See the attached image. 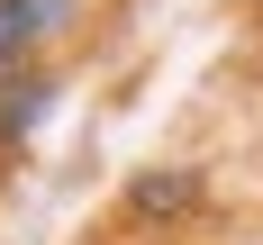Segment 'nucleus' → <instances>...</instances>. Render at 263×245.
Returning <instances> with one entry per match:
<instances>
[{"instance_id":"7ed1b4c3","label":"nucleus","mask_w":263,"mask_h":245,"mask_svg":"<svg viewBox=\"0 0 263 245\" xmlns=\"http://www.w3.org/2000/svg\"><path fill=\"white\" fill-rule=\"evenodd\" d=\"M182 200H191V182H182V173H163V182L145 173V182H136V209H182Z\"/></svg>"},{"instance_id":"f03ea898","label":"nucleus","mask_w":263,"mask_h":245,"mask_svg":"<svg viewBox=\"0 0 263 245\" xmlns=\"http://www.w3.org/2000/svg\"><path fill=\"white\" fill-rule=\"evenodd\" d=\"M46 109H54V82L36 64H0V145H27Z\"/></svg>"},{"instance_id":"f257e3e1","label":"nucleus","mask_w":263,"mask_h":245,"mask_svg":"<svg viewBox=\"0 0 263 245\" xmlns=\"http://www.w3.org/2000/svg\"><path fill=\"white\" fill-rule=\"evenodd\" d=\"M82 0H0V64H27V54L73 27Z\"/></svg>"}]
</instances>
